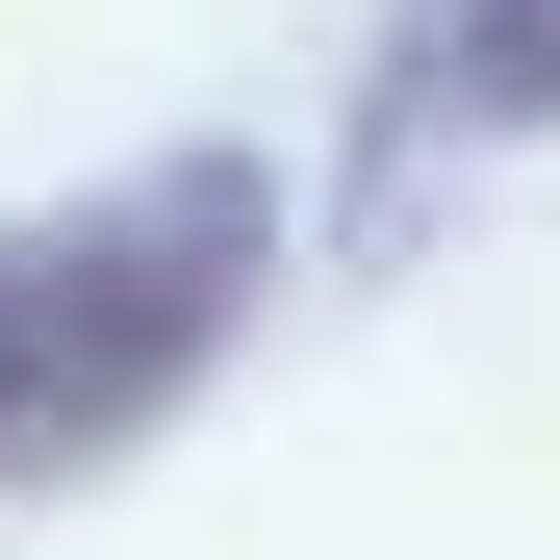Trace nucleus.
Wrapping results in <instances>:
<instances>
[{"label": "nucleus", "instance_id": "nucleus-2", "mask_svg": "<svg viewBox=\"0 0 560 560\" xmlns=\"http://www.w3.org/2000/svg\"><path fill=\"white\" fill-rule=\"evenodd\" d=\"M560 128V0H408L383 26V178L408 153H510Z\"/></svg>", "mask_w": 560, "mask_h": 560}, {"label": "nucleus", "instance_id": "nucleus-1", "mask_svg": "<svg viewBox=\"0 0 560 560\" xmlns=\"http://www.w3.org/2000/svg\"><path fill=\"white\" fill-rule=\"evenodd\" d=\"M255 280H280L255 153H153V178H77L51 230H0V485H103L153 408H205Z\"/></svg>", "mask_w": 560, "mask_h": 560}]
</instances>
